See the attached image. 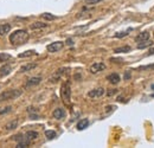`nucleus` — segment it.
<instances>
[{"mask_svg":"<svg viewBox=\"0 0 154 148\" xmlns=\"http://www.w3.org/2000/svg\"><path fill=\"white\" fill-rule=\"evenodd\" d=\"M11 31V25L10 24H2L0 25V36H5Z\"/></svg>","mask_w":154,"mask_h":148,"instance_id":"2eb2a0df","label":"nucleus"},{"mask_svg":"<svg viewBox=\"0 0 154 148\" xmlns=\"http://www.w3.org/2000/svg\"><path fill=\"white\" fill-rule=\"evenodd\" d=\"M103 94H104V89L103 88H97V89H94V90L89 91L88 96L91 97V98H97V97H101Z\"/></svg>","mask_w":154,"mask_h":148,"instance_id":"0eeeda50","label":"nucleus"},{"mask_svg":"<svg viewBox=\"0 0 154 148\" xmlns=\"http://www.w3.org/2000/svg\"><path fill=\"white\" fill-rule=\"evenodd\" d=\"M153 45V42L147 39V40H142V42H139L137 43V49H146L148 46H152Z\"/></svg>","mask_w":154,"mask_h":148,"instance_id":"f8f14e48","label":"nucleus"},{"mask_svg":"<svg viewBox=\"0 0 154 148\" xmlns=\"http://www.w3.org/2000/svg\"><path fill=\"white\" fill-rule=\"evenodd\" d=\"M38 54L35 51V50H27V51H25V52H23V54H19L18 57L19 58H26V57H31V56H37Z\"/></svg>","mask_w":154,"mask_h":148,"instance_id":"a211bd4d","label":"nucleus"},{"mask_svg":"<svg viewBox=\"0 0 154 148\" xmlns=\"http://www.w3.org/2000/svg\"><path fill=\"white\" fill-rule=\"evenodd\" d=\"M40 82H42V77H32V78H30V79L26 82L25 88H26V89H29V88H31V87L38 85Z\"/></svg>","mask_w":154,"mask_h":148,"instance_id":"423d86ee","label":"nucleus"},{"mask_svg":"<svg viewBox=\"0 0 154 148\" xmlns=\"http://www.w3.org/2000/svg\"><path fill=\"white\" fill-rule=\"evenodd\" d=\"M154 69V64L152 65H143V66H139L137 68V70H140V71H142V70H153Z\"/></svg>","mask_w":154,"mask_h":148,"instance_id":"bb28decb","label":"nucleus"},{"mask_svg":"<svg viewBox=\"0 0 154 148\" xmlns=\"http://www.w3.org/2000/svg\"><path fill=\"white\" fill-rule=\"evenodd\" d=\"M60 97L63 98V101L68 104L70 102V98H71V88H70V83L69 82H65L62 84L60 87Z\"/></svg>","mask_w":154,"mask_h":148,"instance_id":"7ed1b4c3","label":"nucleus"},{"mask_svg":"<svg viewBox=\"0 0 154 148\" xmlns=\"http://www.w3.org/2000/svg\"><path fill=\"white\" fill-rule=\"evenodd\" d=\"M153 36H154V32H153Z\"/></svg>","mask_w":154,"mask_h":148,"instance_id":"4c0bfd02","label":"nucleus"},{"mask_svg":"<svg viewBox=\"0 0 154 148\" xmlns=\"http://www.w3.org/2000/svg\"><path fill=\"white\" fill-rule=\"evenodd\" d=\"M12 110V107L11 106H8V107H6V108H4L2 110H0V115H5V114H7V113H10V111Z\"/></svg>","mask_w":154,"mask_h":148,"instance_id":"cd10ccee","label":"nucleus"},{"mask_svg":"<svg viewBox=\"0 0 154 148\" xmlns=\"http://www.w3.org/2000/svg\"><path fill=\"white\" fill-rule=\"evenodd\" d=\"M128 78H131V74L129 72H126L125 74V79H128Z\"/></svg>","mask_w":154,"mask_h":148,"instance_id":"473e14b6","label":"nucleus"},{"mask_svg":"<svg viewBox=\"0 0 154 148\" xmlns=\"http://www.w3.org/2000/svg\"><path fill=\"white\" fill-rule=\"evenodd\" d=\"M85 1V4H88V5H95L97 2H101V1H103V0H84Z\"/></svg>","mask_w":154,"mask_h":148,"instance_id":"c85d7f7f","label":"nucleus"},{"mask_svg":"<svg viewBox=\"0 0 154 148\" xmlns=\"http://www.w3.org/2000/svg\"><path fill=\"white\" fill-rule=\"evenodd\" d=\"M46 26H48V24L37 21V23H35V24L31 25V29H32V30H37V29H43V27H46Z\"/></svg>","mask_w":154,"mask_h":148,"instance_id":"412c9836","label":"nucleus"},{"mask_svg":"<svg viewBox=\"0 0 154 148\" xmlns=\"http://www.w3.org/2000/svg\"><path fill=\"white\" fill-rule=\"evenodd\" d=\"M21 94H23V91H21V90H17V89L6 90V91L0 94V102H2V101H8V100H14V98L19 97Z\"/></svg>","mask_w":154,"mask_h":148,"instance_id":"f03ea898","label":"nucleus"},{"mask_svg":"<svg viewBox=\"0 0 154 148\" xmlns=\"http://www.w3.org/2000/svg\"><path fill=\"white\" fill-rule=\"evenodd\" d=\"M149 36H151V33L149 32H147V31H143V32H141V33H139L136 37H135V40L136 42H142V40H147V39H149Z\"/></svg>","mask_w":154,"mask_h":148,"instance_id":"9b49d317","label":"nucleus"},{"mask_svg":"<svg viewBox=\"0 0 154 148\" xmlns=\"http://www.w3.org/2000/svg\"><path fill=\"white\" fill-rule=\"evenodd\" d=\"M104 69H106V64H103L102 62H96L90 66V72L91 74H97V72H100Z\"/></svg>","mask_w":154,"mask_h":148,"instance_id":"39448f33","label":"nucleus"},{"mask_svg":"<svg viewBox=\"0 0 154 148\" xmlns=\"http://www.w3.org/2000/svg\"><path fill=\"white\" fill-rule=\"evenodd\" d=\"M116 109L115 106H107L106 107V113L108 114V113H112V111H114Z\"/></svg>","mask_w":154,"mask_h":148,"instance_id":"c756f323","label":"nucleus"},{"mask_svg":"<svg viewBox=\"0 0 154 148\" xmlns=\"http://www.w3.org/2000/svg\"><path fill=\"white\" fill-rule=\"evenodd\" d=\"M36 66H37V64H36V63H31V64H26V65H23V66L20 68V72H27V71H30V70L35 69Z\"/></svg>","mask_w":154,"mask_h":148,"instance_id":"f3484780","label":"nucleus"},{"mask_svg":"<svg viewBox=\"0 0 154 148\" xmlns=\"http://www.w3.org/2000/svg\"><path fill=\"white\" fill-rule=\"evenodd\" d=\"M66 44H68V45H72V40H71V39H68V40H66Z\"/></svg>","mask_w":154,"mask_h":148,"instance_id":"f704fd0d","label":"nucleus"},{"mask_svg":"<svg viewBox=\"0 0 154 148\" xmlns=\"http://www.w3.org/2000/svg\"><path fill=\"white\" fill-rule=\"evenodd\" d=\"M12 58V56L11 55H7V54H0V60L1 62H6V60H8V59H11Z\"/></svg>","mask_w":154,"mask_h":148,"instance_id":"a878e982","label":"nucleus"},{"mask_svg":"<svg viewBox=\"0 0 154 148\" xmlns=\"http://www.w3.org/2000/svg\"><path fill=\"white\" fill-rule=\"evenodd\" d=\"M54 117L55 119H57V120H60V119H64L65 117V115H66V113L65 110L63 109V108H57V109H55L54 110Z\"/></svg>","mask_w":154,"mask_h":148,"instance_id":"1a4fd4ad","label":"nucleus"},{"mask_svg":"<svg viewBox=\"0 0 154 148\" xmlns=\"http://www.w3.org/2000/svg\"><path fill=\"white\" fill-rule=\"evenodd\" d=\"M152 55H154V48H153V49H151V50L148 51V56H152Z\"/></svg>","mask_w":154,"mask_h":148,"instance_id":"72a5a7b5","label":"nucleus"},{"mask_svg":"<svg viewBox=\"0 0 154 148\" xmlns=\"http://www.w3.org/2000/svg\"><path fill=\"white\" fill-rule=\"evenodd\" d=\"M45 136L49 139V140H52L57 136V133L55 130H45Z\"/></svg>","mask_w":154,"mask_h":148,"instance_id":"4be33fe9","label":"nucleus"},{"mask_svg":"<svg viewBox=\"0 0 154 148\" xmlns=\"http://www.w3.org/2000/svg\"><path fill=\"white\" fill-rule=\"evenodd\" d=\"M64 46V43L63 42H55V43H51L50 45L46 46V50L49 52H57L59 50H62Z\"/></svg>","mask_w":154,"mask_h":148,"instance_id":"20e7f679","label":"nucleus"},{"mask_svg":"<svg viewBox=\"0 0 154 148\" xmlns=\"http://www.w3.org/2000/svg\"><path fill=\"white\" fill-rule=\"evenodd\" d=\"M132 50V48L131 46H122V48H117L114 50V52L116 54H120V52H129Z\"/></svg>","mask_w":154,"mask_h":148,"instance_id":"b1692460","label":"nucleus"},{"mask_svg":"<svg viewBox=\"0 0 154 148\" xmlns=\"http://www.w3.org/2000/svg\"><path fill=\"white\" fill-rule=\"evenodd\" d=\"M132 30H133V29H128V30H126V31H122V32L115 33V35H114V37H115V38H123V37H126V36H128V35H129V32H131Z\"/></svg>","mask_w":154,"mask_h":148,"instance_id":"5701e85b","label":"nucleus"},{"mask_svg":"<svg viewBox=\"0 0 154 148\" xmlns=\"http://www.w3.org/2000/svg\"><path fill=\"white\" fill-rule=\"evenodd\" d=\"M117 101H119V102H120V101H121V102H126V100H125L122 96H119V97H117Z\"/></svg>","mask_w":154,"mask_h":148,"instance_id":"2f4dec72","label":"nucleus"},{"mask_svg":"<svg viewBox=\"0 0 154 148\" xmlns=\"http://www.w3.org/2000/svg\"><path fill=\"white\" fill-rule=\"evenodd\" d=\"M152 89H154V85H152Z\"/></svg>","mask_w":154,"mask_h":148,"instance_id":"c9c22d12","label":"nucleus"},{"mask_svg":"<svg viewBox=\"0 0 154 148\" xmlns=\"http://www.w3.org/2000/svg\"><path fill=\"white\" fill-rule=\"evenodd\" d=\"M29 38H30V36L25 30H17L13 33H11L10 42H11V44L18 46V45H23V44L27 43Z\"/></svg>","mask_w":154,"mask_h":148,"instance_id":"f257e3e1","label":"nucleus"},{"mask_svg":"<svg viewBox=\"0 0 154 148\" xmlns=\"http://www.w3.org/2000/svg\"><path fill=\"white\" fill-rule=\"evenodd\" d=\"M88 126H89V120H88V119H82V120H79L78 123H77V129L84 130L85 128H88Z\"/></svg>","mask_w":154,"mask_h":148,"instance_id":"9d476101","label":"nucleus"},{"mask_svg":"<svg viewBox=\"0 0 154 148\" xmlns=\"http://www.w3.org/2000/svg\"><path fill=\"white\" fill-rule=\"evenodd\" d=\"M152 97H154V94H153V95H152Z\"/></svg>","mask_w":154,"mask_h":148,"instance_id":"e433bc0d","label":"nucleus"},{"mask_svg":"<svg viewBox=\"0 0 154 148\" xmlns=\"http://www.w3.org/2000/svg\"><path fill=\"white\" fill-rule=\"evenodd\" d=\"M42 17H43L44 19H46V20H54V19H57L56 16L50 14V13H43V14H42Z\"/></svg>","mask_w":154,"mask_h":148,"instance_id":"393cba45","label":"nucleus"},{"mask_svg":"<svg viewBox=\"0 0 154 148\" xmlns=\"http://www.w3.org/2000/svg\"><path fill=\"white\" fill-rule=\"evenodd\" d=\"M17 126H18V121L17 120H14V121H11V122H8L6 126H5V128L6 130H13L17 128Z\"/></svg>","mask_w":154,"mask_h":148,"instance_id":"aec40b11","label":"nucleus"},{"mask_svg":"<svg viewBox=\"0 0 154 148\" xmlns=\"http://www.w3.org/2000/svg\"><path fill=\"white\" fill-rule=\"evenodd\" d=\"M25 137H26L27 140H30V141L36 140V139L38 137V133H37V131H35V130H29V131H26Z\"/></svg>","mask_w":154,"mask_h":148,"instance_id":"4468645a","label":"nucleus"},{"mask_svg":"<svg viewBox=\"0 0 154 148\" xmlns=\"http://www.w3.org/2000/svg\"><path fill=\"white\" fill-rule=\"evenodd\" d=\"M116 91H117L116 89H112V91H108V94H107V95H108V96H113V95H114Z\"/></svg>","mask_w":154,"mask_h":148,"instance_id":"7c9ffc66","label":"nucleus"},{"mask_svg":"<svg viewBox=\"0 0 154 148\" xmlns=\"http://www.w3.org/2000/svg\"><path fill=\"white\" fill-rule=\"evenodd\" d=\"M107 79L112 83V84H117L120 81H121V78H120V76L117 74H110L108 77H107Z\"/></svg>","mask_w":154,"mask_h":148,"instance_id":"ddd939ff","label":"nucleus"},{"mask_svg":"<svg viewBox=\"0 0 154 148\" xmlns=\"http://www.w3.org/2000/svg\"><path fill=\"white\" fill-rule=\"evenodd\" d=\"M30 140H27L26 137H24L23 140H20L19 142L17 143V148H21V147H29L30 146Z\"/></svg>","mask_w":154,"mask_h":148,"instance_id":"6ab92c4d","label":"nucleus"},{"mask_svg":"<svg viewBox=\"0 0 154 148\" xmlns=\"http://www.w3.org/2000/svg\"><path fill=\"white\" fill-rule=\"evenodd\" d=\"M65 70H66L65 68H63V69H58L57 72H56V74L54 75L51 78H50V82H57L58 79H59V77L64 74V71H65Z\"/></svg>","mask_w":154,"mask_h":148,"instance_id":"dca6fc26","label":"nucleus"},{"mask_svg":"<svg viewBox=\"0 0 154 148\" xmlns=\"http://www.w3.org/2000/svg\"><path fill=\"white\" fill-rule=\"evenodd\" d=\"M12 71V66L10 64H4L1 68H0V77H5L7 75L11 74Z\"/></svg>","mask_w":154,"mask_h":148,"instance_id":"6e6552de","label":"nucleus"}]
</instances>
